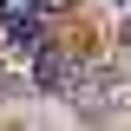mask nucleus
I'll return each instance as SVG.
<instances>
[{
	"instance_id": "f257e3e1",
	"label": "nucleus",
	"mask_w": 131,
	"mask_h": 131,
	"mask_svg": "<svg viewBox=\"0 0 131 131\" xmlns=\"http://www.w3.org/2000/svg\"><path fill=\"white\" fill-rule=\"evenodd\" d=\"M0 26H7V46L33 59L46 46V0H0Z\"/></svg>"
},
{
	"instance_id": "f03ea898",
	"label": "nucleus",
	"mask_w": 131,
	"mask_h": 131,
	"mask_svg": "<svg viewBox=\"0 0 131 131\" xmlns=\"http://www.w3.org/2000/svg\"><path fill=\"white\" fill-rule=\"evenodd\" d=\"M72 72H79L72 52H59V46H39V52H33V92H52V98H59L66 85H72Z\"/></svg>"
},
{
	"instance_id": "7ed1b4c3",
	"label": "nucleus",
	"mask_w": 131,
	"mask_h": 131,
	"mask_svg": "<svg viewBox=\"0 0 131 131\" xmlns=\"http://www.w3.org/2000/svg\"><path fill=\"white\" fill-rule=\"evenodd\" d=\"M66 7H72V0H46V13H66Z\"/></svg>"
},
{
	"instance_id": "20e7f679",
	"label": "nucleus",
	"mask_w": 131,
	"mask_h": 131,
	"mask_svg": "<svg viewBox=\"0 0 131 131\" xmlns=\"http://www.w3.org/2000/svg\"><path fill=\"white\" fill-rule=\"evenodd\" d=\"M112 7H131V0H112Z\"/></svg>"
}]
</instances>
